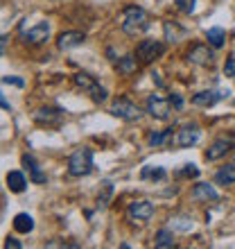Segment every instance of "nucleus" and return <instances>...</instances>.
<instances>
[{"label":"nucleus","mask_w":235,"mask_h":249,"mask_svg":"<svg viewBox=\"0 0 235 249\" xmlns=\"http://www.w3.org/2000/svg\"><path fill=\"white\" fill-rule=\"evenodd\" d=\"M136 54H127V57H122V59H118V72H122V75H131V72H136L138 64H136Z\"/></svg>","instance_id":"nucleus-23"},{"label":"nucleus","mask_w":235,"mask_h":249,"mask_svg":"<svg viewBox=\"0 0 235 249\" xmlns=\"http://www.w3.org/2000/svg\"><path fill=\"white\" fill-rule=\"evenodd\" d=\"M7 186H9V190H12V193H23V190H25V186H27L25 175H23V172H18V170L9 172V175H7Z\"/></svg>","instance_id":"nucleus-21"},{"label":"nucleus","mask_w":235,"mask_h":249,"mask_svg":"<svg viewBox=\"0 0 235 249\" xmlns=\"http://www.w3.org/2000/svg\"><path fill=\"white\" fill-rule=\"evenodd\" d=\"M120 30L127 36H140L150 30V14L143 7H127L122 12V18H120Z\"/></svg>","instance_id":"nucleus-1"},{"label":"nucleus","mask_w":235,"mask_h":249,"mask_svg":"<svg viewBox=\"0 0 235 249\" xmlns=\"http://www.w3.org/2000/svg\"><path fill=\"white\" fill-rule=\"evenodd\" d=\"M229 95H231L229 89H208V91H199L197 95H192V105L210 109V107H215L219 100H226Z\"/></svg>","instance_id":"nucleus-9"},{"label":"nucleus","mask_w":235,"mask_h":249,"mask_svg":"<svg viewBox=\"0 0 235 249\" xmlns=\"http://www.w3.org/2000/svg\"><path fill=\"white\" fill-rule=\"evenodd\" d=\"M34 120L43 127H59L64 123V111L57 107H41L39 111L34 113Z\"/></svg>","instance_id":"nucleus-13"},{"label":"nucleus","mask_w":235,"mask_h":249,"mask_svg":"<svg viewBox=\"0 0 235 249\" xmlns=\"http://www.w3.org/2000/svg\"><path fill=\"white\" fill-rule=\"evenodd\" d=\"M195 2L197 0H174V5L179 12L183 14H192V9H195Z\"/></svg>","instance_id":"nucleus-29"},{"label":"nucleus","mask_w":235,"mask_h":249,"mask_svg":"<svg viewBox=\"0 0 235 249\" xmlns=\"http://www.w3.org/2000/svg\"><path fill=\"white\" fill-rule=\"evenodd\" d=\"M172 107H174V109H176V111H181V109H183V98H181V95H179V93H172Z\"/></svg>","instance_id":"nucleus-33"},{"label":"nucleus","mask_w":235,"mask_h":249,"mask_svg":"<svg viewBox=\"0 0 235 249\" xmlns=\"http://www.w3.org/2000/svg\"><path fill=\"white\" fill-rule=\"evenodd\" d=\"M185 59H188V64L195 66H210L215 61V50H213L210 43H197V46H192L188 50Z\"/></svg>","instance_id":"nucleus-8"},{"label":"nucleus","mask_w":235,"mask_h":249,"mask_svg":"<svg viewBox=\"0 0 235 249\" xmlns=\"http://www.w3.org/2000/svg\"><path fill=\"white\" fill-rule=\"evenodd\" d=\"M176 177H185V179H197L199 177V168L195 163H185L183 165V170L176 172Z\"/></svg>","instance_id":"nucleus-28"},{"label":"nucleus","mask_w":235,"mask_h":249,"mask_svg":"<svg viewBox=\"0 0 235 249\" xmlns=\"http://www.w3.org/2000/svg\"><path fill=\"white\" fill-rule=\"evenodd\" d=\"M111 116H116V118L120 120H127V123H134V120H138L140 116H143V111H140V107L134 105L129 98H118L111 102Z\"/></svg>","instance_id":"nucleus-5"},{"label":"nucleus","mask_w":235,"mask_h":249,"mask_svg":"<svg viewBox=\"0 0 235 249\" xmlns=\"http://www.w3.org/2000/svg\"><path fill=\"white\" fill-rule=\"evenodd\" d=\"M224 75L226 77H235V54H229V59L224 64Z\"/></svg>","instance_id":"nucleus-30"},{"label":"nucleus","mask_w":235,"mask_h":249,"mask_svg":"<svg viewBox=\"0 0 235 249\" xmlns=\"http://www.w3.org/2000/svg\"><path fill=\"white\" fill-rule=\"evenodd\" d=\"M233 147H235V138L222 136L208 145V150L203 152V159H206V161H219V159H224L229 152H233Z\"/></svg>","instance_id":"nucleus-10"},{"label":"nucleus","mask_w":235,"mask_h":249,"mask_svg":"<svg viewBox=\"0 0 235 249\" xmlns=\"http://www.w3.org/2000/svg\"><path fill=\"white\" fill-rule=\"evenodd\" d=\"M165 177H168V172L161 165H145L140 170V179L143 181H163Z\"/></svg>","instance_id":"nucleus-19"},{"label":"nucleus","mask_w":235,"mask_h":249,"mask_svg":"<svg viewBox=\"0 0 235 249\" xmlns=\"http://www.w3.org/2000/svg\"><path fill=\"white\" fill-rule=\"evenodd\" d=\"M172 143V129H163V131H154L150 136V145L151 147H163V145Z\"/></svg>","instance_id":"nucleus-25"},{"label":"nucleus","mask_w":235,"mask_h":249,"mask_svg":"<svg viewBox=\"0 0 235 249\" xmlns=\"http://www.w3.org/2000/svg\"><path fill=\"white\" fill-rule=\"evenodd\" d=\"M127 217L131 222H147L154 217V204L150 199H136L127 206Z\"/></svg>","instance_id":"nucleus-11"},{"label":"nucleus","mask_w":235,"mask_h":249,"mask_svg":"<svg viewBox=\"0 0 235 249\" xmlns=\"http://www.w3.org/2000/svg\"><path fill=\"white\" fill-rule=\"evenodd\" d=\"M0 102H2V109H5V111H12V105H9V102H7L5 98L0 100Z\"/></svg>","instance_id":"nucleus-34"},{"label":"nucleus","mask_w":235,"mask_h":249,"mask_svg":"<svg viewBox=\"0 0 235 249\" xmlns=\"http://www.w3.org/2000/svg\"><path fill=\"white\" fill-rule=\"evenodd\" d=\"M188 36V30L181 25V23H176V20H165L163 23V39L168 43H179Z\"/></svg>","instance_id":"nucleus-15"},{"label":"nucleus","mask_w":235,"mask_h":249,"mask_svg":"<svg viewBox=\"0 0 235 249\" xmlns=\"http://www.w3.org/2000/svg\"><path fill=\"white\" fill-rule=\"evenodd\" d=\"M86 41V34L84 32H77V30H68V32H61L57 39V48L61 53L66 50H72V48H79L82 43Z\"/></svg>","instance_id":"nucleus-14"},{"label":"nucleus","mask_w":235,"mask_h":249,"mask_svg":"<svg viewBox=\"0 0 235 249\" xmlns=\"http://www.w3.org/2000/svg\"><path fill=\"white\" fill-rule=\"evenodd\" d=\"M2 84H14V86H18V89H23L25 82L18 79V77H14V75H5V77H2Z\"/></svg>","instance_id":"nucleus-31"},{"label":"nucleus","mask_w":235,"mask_h":249,"mask_svg":"<svg viewBox=\"0 0 235 249\" xmlns=\"http://www.w3.org/2000/svg\"><path fill=\"white\" fill-rule=\"evenodd\" d=\"M23 165H25L27 170H30V179H32L34 184H46V172H41L39 163H36V159L32 154H23Z\"/></svg>","instance_id":"nucleus-17"},{"label":"nucleus","mask_w":235,"mask_h":249,"mask_svg":"<svg viewBox=\"0 0 235 249\" xmlns=\"http://www.w3.org/2000/svg\"><path fill=\"white\" fill-rule=\"evenodd\" d=\"M14 229L18 231V233H30V231L34 229L32 215H27V213H18V215L14 217Z\"/></svg>","instance_id":"nucleus-22"},{"label":"nucleus","mask_w":235,"mask_h":249,"mask_svg":"<svg viewBox=\"0 0 235 249\" xmlns=\"http://www.w3.org/2000/svg\"><path fill=\"white\" fill-rule=\"evenodd\" d=\"M111 195H113V184L109 181V179H104V181H102V186H100V195H98V206H100V209H104L106 204H109Z\"/></svg>","instance_id":"nucleus-26"},{"label":"nucleus","mask_w":235,"mask_h":249,"mask_svg":"<svg viewBox=\"0 0 235 249\" xmlns=\"http://www.w3.org/2000/svg\"><path fill=\"white\" fill-rule=\"evenodd\" d=\"M72 82H75V86L82 89L86 95H91L93 102H98V105L106 102V95H109V93H106L104 86H100V82L93 77V75H88V72H77V75L72 77Z\"/></svg>","instance_id":"nucleus-3"},{"label":"nucleus","mask_w":235,"mask_h":249,"mask_svg":"<svg viewBox=\"0 0 235 249\" xmlns=\"http://www.w3.org/2000/svg\"><path fill=\"white\" fill-rule=\"evenodd\" d=\"M20 247H23V243H20V240H16V238H9V236L5 238V249H20Z\"/></svg>","instance_id":"nucleus-32"},{"label":"nucleus","mask_w":235,"mask_h":249,"mask_svg":"<svg viewBox=\"0 0 235 249\" xmlns=\"http://www.w3.org/2000/svg\"><path fill=\"white\" fill-rule=\"evenodd\" d=\"M215 181L219 186H235V163H226L215 172Z\"/></svg>","instance_id":"nucleus-18"},{"label":"nucleus","mask_w":235,"mask_h":249,"mask_svg":"<svg viewBox=\"0 0 235 249\" xmlns=\"http://www.w3.org/2000/svg\"><path fill=\"white\" fill-rule=\"evenodd\" d=\"M190 197H192L195 202H217V199H219V193L210 184H195Z\"/></svg>","instance_id":"nucleus-16"},{"label":"nucleus","mask_w":235,"mask_h":249,"mask_svg":"<svg viewBox=\"0 0 235 249\" xmlns=\"http://www.w3.org/2000/svg\"><path fill=\"white\" fill-rule=\"evenodd\" d=\"M154 247L156 249H172L174 247V233L172 229H158L154 236Z\"/></svg>","instance_id":"nucleus-20"},{"label":"nucleus","mask_w":235,"mask_h":249,"mask_svg":"<svg viewBox=\"0 0 235 249\" xmlns=\"http://www.w3.org/2000/svg\"><path fill=\"white\" fill-rule=\"evenodd\" d=\"M199 138H201V127L197 123H188L174 131L172 143H174L176 147H192V145L199 143Z\"/></svg>","instance_id":"nucleus-6"},{"label":"nucleus","mask_w":235,"mask_h":249,"mask_svg":"<svg viewBox=\"0 0 235 249\" xmlns=\"http://www.w3.org/2000/svg\"><path fill=\"white\" fill-rule=\"evenodd\" d=\"M170 222H172V227H174L176 231H181V233L192 231V220H190V217H185V215H176V217H172Z\"/></svg>","instance_id":"nucleus-27"},{"label":"nucleus","mask_w":235,"mask_h":249,"mask_svg":"<svg viewBox=\"0 0 235 249\" xmlns=\"http://www.w3.org/2000/svg\"><path fill=\"white\" fill-rule=\"evenodd\" d=\"M206 41L213 48H222L224 41H226V32H224L222 27H210L208 32H206Z\"/></svg>","instance_id":"nucleus-24"},{"label":"nucleus","mask_w":235,"mask_h":249,"mask_svg":"<svg viewBox=\"0 0 235 249\" xmlns=\"http://www.w3.org/2000/svg\"><path fill=\"white\" fill-rule=\"evenodd\" d=\"M172 100L170 98H161V95H156V93H151V95H147V102H145V111L150 113L151 118L156 120H168L172 116Z\"/></svg>","instance_id":"nucleus-4"},{"label":"nucleus","mask_w":235,"mask_h":249,"mask_svg":"<svg viewBox=\"0 0 235 249\" xmlns=\"http://www.w3.org/2000/svg\"><path fill=\"white\" fill-rule=\"evenodd\" d=\"M50 23L48 20H41V23H36L34 27H30V30H20V36L25 39V43H34V46H39V43H46L48 39H50Z\"/></svg>","instance_id":"nucleus-12"},{"label":"nucleus","mask_w":235,"mask_h":249,"mask_svg":"<svg viewBox=\"0 0 235 249\" xmlns=\"http://www.w3.org/2000/svg\"><path fill=\"white\" fill-rule=\"evenodd\" d=\"M93 150L91 147H79L68 159V172L70 177H86L93 172Z\"/></svg>","instance_id":"nucleus-2"},{"label":"nucleus","mask_w":235,"mask_h":249,"mask_svg":"<svg viewBox=\"0 0 235 249\" xmlns=\"http://www.w3.org/2000/svg\"><path fill=\"white\" fill-rule=\"evenodd\" d=\"M163 53H165V43L163 41H156V39H145L136 46V57L143 61V64H151V61L158 59Z\"/></svg>","instance_id":"nucleus-7"},{"label":"nucleus","mask_w":235,"mask_h":249,"mask_svg":"<svg viewBox=\"0 0 235 249\" xmlns=\"http://www.w3.org/2000/svg\"><path fill=\"white\" fill-rule=\"evenodd\" d=\"M0 48H2V54H5V48H7V34H2V41H0Z\"/></svg>","instance_id":"nucleus-35"}]
</instances>
